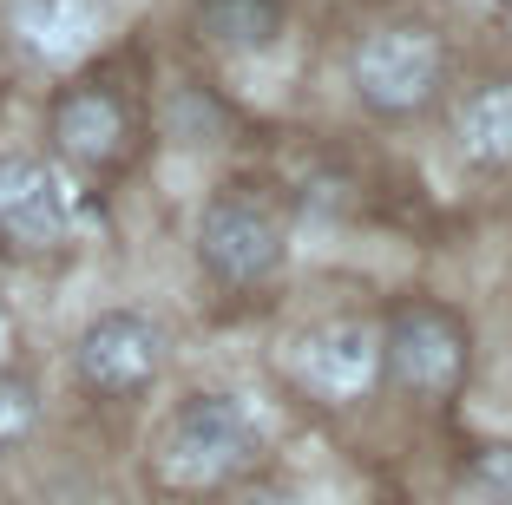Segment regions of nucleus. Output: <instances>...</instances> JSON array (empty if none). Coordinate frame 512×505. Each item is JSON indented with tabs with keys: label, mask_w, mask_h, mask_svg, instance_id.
<instances>
[{
	"label": "nucleus",
	"mask_w": 512,
	"mask_h": 505,
	"mask_svg": "<svg viewBox=\"0 0 512 505\" xmlns=\"http://www.w3.org/2000/svg\"><path fill=\"white\" fill-rule=\"evenodd\" d=\"M263 453V427L237 394H191L158 433V479L171 492H217Z\"/></svg>",
	"instance_id": "obj_1"
},
{
	"label": "nucleus",
	"mask_w": 512,
	"mask_h": 505,
	"mask_svg": "<svg viewBox=\"0 0 512 505\" xmlns=\"http://www.w3.org/2000/svg\"><path fill=\"white\" fill-rule=\"evenodd\" d=\"M348 86L375 119H421L447 92V46L434 27L388 20V27L362 33V46L348 53Z\"/></svg>",
	"instance_id": "obj_2"
},
{
	"label": "nucleus",
	"mask_w": 512,
	"mask_h": 505,
	"mask_svg": "<svg viewBox=\"0 0 512 505\" xmlns=\"http://www.w3.org/2000/svg\"><path fill=\"white\" fill-rule=\"evenodd\" d=\"M283 256H289V223L263 191L224 184V191L204 204V217H197V263L211 269L217 283L256 289L283 269Z\"/></svg>",
	"instance_id": "obj_3"
},
{
	"label": "nucleus",
	"mask_w": 512,
	"mask_h": 505,
	"mask_svg": "<svg viewBox=\"0 0 512 505\" xmlns=\"http://www.w3.org/2000/svg\"><path fill=\"white\" fill-rule=\"evenodd\" d=\"M473 368V335L447 302H401L381 328V374L414 401H453Z\"/></svg>",
	"instance_id": "obj_4"
},
{
	"label": "nucleus",
	"mask_w": 512,
	"mask_h": 505,
	"mask_svg": "<svg viewBox=\"0 0 512 505\" xmlns=\"http://www.w3.org/2000/svg\"><path fill=\"white\" fill-rule=\"evenodd\" d=\"M289 381L322 407H355L368 401L388 374H381V328L355 322V315H329V322L302 328L289 342Z\"/></svg>",
	"instance_id": "obj_5"
},
{
	"label": "nucleus",
	"mask_w": 512,
	"mask_h": 505,
	"mask_svg": "<svg viewBox=\"0 0 512 505\" xmlns=\"http://www.w3.org/2000/svg\"><path fill=\"white\" fill-rule=\"evenodd\" d=\"M73 374L99 401H138L165 374V328L138 309H99L73 342Z\"/></svg>",
	"instance_id": "obj_6"
},
{
	"label": "nucleus",
	"mask_w": 512,
	"mask_h": 505,
	"mask_svg": "<svg viewBox=\"0 0 512 505\" xmlns=\"http://www.w3.org/2000/svg\"><path fill=\"white\" fill-rule=\"evenodd\" d=\"M46 132H53V151H60L66 164H79V171L99 178V171H119V164L132 158V105H125L119 86L86 79V86H66L60 99H53Z\"/></svg>",
	"instance_id": "obj_7"
},
{
	"label": "nucleus",
	"mask_w": 512,
	"mask_h": 505,
	"mask_svg": "<svg viewBox=\"0 0 512 505\" xmlns=\"http://www.w3.org/2000/svg\"><path fill=\"white\" fill-rule=\"evenodd\" d=\"M73 230V197L46 158L0 151V243L7 250H53Z\"/></svg>",
	"instance_id": "obj_8"
},
{
	"label": "nucleus",
	"mask_w": 512,
	"mask_h": 505,
	"mask_svg": "<svg viewBox=\"0 0 512 505\" xmlns=\"http://www.w3.org/2000/svg\"><path fill=\"white\" fill-rule=\"evenodd\" d=\"M7 33L33 66H79L112 33V0H7Z\"/></svg>",
	"instance_id": "obj_9"
},
{
	"label": "nucleus",
	"mask_w": 512,
	"mask_h": 505,
	"mask_svg": "<svg viewBox=\"0 0 512 505\" xmlns=\"http://www.w3.org/2000/svg\"><path fill=\"white\" fill-rule=\"evenodd\" d=\"M453 145L473 171L486 178H506L512 171V79H486L467 92L460 119H453Z\"/></svg>",
	"instance_id": "obj_10"
},
{
	"label": "nucleus",
	"mask_w": 512,
	"mask_h": 505,
	"mask_svg": "<svg viewBox=\"0 0 512 505\" xmlns=\"http://www.w3.org/2000/svg\"><path fill=\"white\" fill-rule=\"evenodd\" d=\"M191 20H197V40L217 46V53H270L283 40L289 7L283 0H197Z\"/></svg>",
	"instance_id": "obj_11"
},
{
	"label": "nucleus",
	"mask_w": 512,
	"mask_h": 505,
	"mask_svg": "<svg viewBox=\"0 0 512 505\" xmlns=\"http://www.w3.org/2000/svg\"><path fill=\"white\" fill-rule=\"evenodd\" d=\"M40 427V387L27 368H0V453H20Z\"/></svg>",
	"instance_id": "obj_12"
},
{
	"label": "nucleus",
	"mask_w": 512,
	"mask_h": 505,
	"mask_svg": "<svg viewBox=\"0 0 512 505\" xmlns=\"http://www.w3.org/2000/svg\"><path fill=\"white\" fill-rule=\"evenodd\" d=\"M473 486H480L486 499L512 505V446H486L480 460H473Z\"/></svg>",
	"instance_id": "obj_13"
},
{
	"label": "nucleus",
	"mask_w": 512,
	"mask_h": 505,
	"mask_svg": "<svg viewBox=\"0 0 512 505\" xmlns=\"http://www.w3.org/2000/svg\"><path fill=\"white\" fill-rule=\"evenodd\" d=\"M237 505H316V499H309L302 486H250Z\"/></svg>",
	"instance_id": "obj_14"
}]
</instances>
